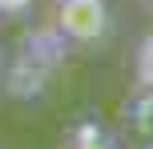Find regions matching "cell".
I'll list each match as a JSON object with an SVG mask.
<instances>
[{
    "label": "cell",
    "instance_id": "obj_1",
    "mask_svg": "<svg viewBox=\"0 0 153 149\" xmlns=\"http://www.w3.org/2000/svg\"><path fill=\"white\" fill-rule=\"evenodd\" d=\"M113 16L109 0H61L56 4V32L69 44H97L109 36Z\"/></svg>",
    "mask_w": 153,
    "mask_h": 149
},
{
    "label": "cell",
    "instance_id": "obj_2",
    "mask_svg": "<svg viewBox=\"0 0 153 149\" xmlns=\"http://www.w3.org/2000/svg\"><path fill=\"white\" fill-rule=\"evenodd\" d=\"M133 73H137V85L153 97V28L141 36L137 53H133Z\"/></svg>",
    "mask_w": 153,
    "mask_h": 149
},
{
    "label": "cell",
    "instance_id": "obj_3",
    "mask_svg": "<svg viewBox=\"0 0 153 149\" xmlns=\"http://www.w3.org/2000/svg\"><path fill=\"white\" fill-rule=\"evenodd\" d=\"M69 149H117V145H113V137H109L101 125L85 121V125H76V129H73V137H69Z\"/></svg>",
    "mask_w": 153,
    "mask_h": 149
},
{
    "label": "cell",
    "instance_id": "obj_4",
    "mask_svg": "<svg viewBox=\"0 0 153 149\" xmlns=\"http://www.w3.org/2000/svg\"><path fill=\"white\" fill-rule=\"evenodd\" d=\"M32 8V0H0V16H24Z\"/></svg>",
    "mask_w": 153,
    "mask_h": 149
}]
</instances>
